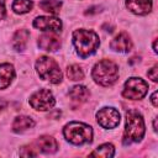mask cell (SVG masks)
I'll return each instance as SVG.
<instances>
[{"mask_svg": "<svg viewBox=\"0 0 158 158\" xmlns=\"http://www.w3.org/2000/svg\"><path fill=\"white\" fill-rule=\"evenodd\" d=\"M32 7H33V2L31 0H15L12 2V10L20 15L31 11Z\"/></svg>", "mask_w": 158, "mask_h": 158, "instance_id": "cell-20", "label": "cell"}, {"mask_svg": "<svg viewBox=\"0 0 158 158\" xmlns=\"http://www.w3.org/2000/svg\"><path fill=\"white\" fill-rule=\"evenodd\" d=\"M30 38V32L25 28L16 31V33L12 37V47L16 51H23Z\"/></svg>", "mask_w": 158, "mask_h": 158, "instance_id": "cell-15", "label": "cell"}, {"mask_svg": "<svg viewBox=\"0 0 158 158\" xmlns=\"http://www.w3.org/2000/svg\"><path fill=\"white\" fill-rule=\"evenodd\" d=\"M20 156H22V157H35V156H37V153L33 151V148L26 146V147H22L21 148Z\"/></svg>", "mask_w": 158, "mask_h": 158, "instance_id": "cell-22", "label": "cell"}, {"mask_svg": "<svg viewBox=\"0 0 158 158\" xmlns=\"http://www.w3.org/2000/svg\"><path fill=\"white\" fill-rule=\"evenodd\" d=\"M157 72H158V67H157V64L156 65H153L148 72H147V75H148V78L149 79H152L153 81H157L158 80V75H157Z\"/></svg>", "mask_w": 158, "mask_h": 158, "instance_id": "cell-23", "label": "cell"}, {"mask_svg": "<svg viewBox=\"0 0 158 158\" xmlns=\"http://www.w3.org/2000/svg\"><path fill=\"white\" fill-rule=\"evenodd\" d=\"M5 14H6V10H5V1L4 0H0V20H2L5 17Z\"/></svg>", "mask_w": 158, "mask_h": 158, "instance_id": "cell-24", "label": "cell"}, {"mask_svg": "<svg viewBox=\"0 0 158 158\" xmlns=\"http://www.w3.org/2000/svg\"><path fill=\"white\" fill-rule=\"evenodd\" d=\"M64 137L73 144L80 146L85 143H90L93 139V128L83 122H69L63 128Z\"/></svg>", "mask_w": 158, "mask_h": 158, "instance_id": "cell-4", "label": "cell"}, {"mask_svg": "<svg viewBox=\"0 0 158 158\" xmlns=\"http://www.w3.org/2000/svg\"><path fill=\"white\" fill-rule=\"evenodd\" d=\"M147 91H148V84L141 78L132 77L126 80L122 90V95L123 98L130 100H139L147 94Z\"/></svg>", "mask_w": 158, "mask_h": 158, "instance_id": "cell-6", "label": "cell"}, {"mask_svg": "<svg viewBox=\"0 0 158 158\" xmlns=\"http://www.w3.org/2000/svg\"><path fill=\"white\" fill-rule=\"evenodd\" d=\"M153 51L157 53V40H154V42H153Z\"/></svg>", "mask_w": 158, "mask_h": 158, "instance_id": "cell-27", "label": "cell"}, {"mask_svg": "<svg viewBox=\"0 0 158 158\" xmlns=\"http://www.w3.org/2000/svg\"><path fill=\"white\" fill-rule=\"evenodd\" d=\"M126 6L136 15H147L152 10V0H126Z\"/></svg>", "mask_w": 158, "mask_h": 158, "instance_id": "cell-11", "label": "cell"}, {"mask_svg": "<svg viewBox=\"0 0 158 158\" xmlns=\"http://www.w3.org/2000/svg\"><path fill=\"white\" fill-rule=\"evenodd\" d=\"M56 104L53 94L48 89H40L30 98V105L38 111H47Z\"/></svg>", "mask_w": 158, "mask_h": 158, "instance_id": "cell-7", "label": "cell"}, {"mask_svg": "<svg viewBox=\"0 0 158 158\" xmlns=\"http://www.w3.org/2000/svg\"><path fill=\"white\" fill-rule=\"evenodd\" d=\"M35 126V121L30 116H17L12 122V130L15 132H23Z\"/></svg>", "mask_w": 158, "mask_h": 158, "instance_id": "cell-17", "label": "cell"}, {"mask_svg": "<svg viewBox=\"0 0 158 158\" xmlns=\"http://www.w3.org/2000/svg\"><path fill=\"white\" fill-rule=\"evenodd\" d=\"M93 79L95 83L109 86L112 85L118 78V67L110 59H102L98 62L93 68Z\"/></svg>", "mask_w": 158, "mask_h": 158, "instance_id": "cell-3", "label": "cell"}, {"mask_svg": "<svg viewBox=\"0 0 158 158\" xmlns=\"http://www.w3.org/2000/svg\"><path fill=\"white\" fill-rule=\"evenodd\" d=\"M36 143H37L38 149L43 153H54L58 149L57 141L52 136H48V135H43V136L38 137Z\"/></svg>", "mask_w": 158, "mask_h": 158, "instance_id": "cell-13", "label": "cell"}, {"mask_svg": "<svg viewBox=\"0 0 158 158\" xmlns=\"http://www.w3.org/2000/svg\"><path fill=\"white\" fill-rule=\"evenodd\" d=\"M110 48L120 53H127L132 48V41L126 32H121L110 42Z\"/></svg>", "mask_w": 158, "mask_h": 158, "instance_id": "cell-10", "label": "cell"}, {"mask_svg": "<svg viewBox=\"0 0 158 158\" xmlns=\"http://www.w3.org/2000/svg\"><path fill=\"white\" fill-rule=\"evenodd\" d=\"M67 74H68V78L70 80H74V81H79L84 78V73H83V69L78 65V64H72L68 67L67 69Z\"/></svg>", "mask_w": 158, "mask_h": 158, "instance_id": "cell-21", "label": "cell"}, {"mask_svg": "<svg viewBox=\"0 0 158 158\" xmlns=\"http://www.w3.org/2000/svg\"><path fill=\"white\" fill-rule=\"evenodd\" d=\"M38 6L43 11H46L48 14H52V15H56V14L59 12V9L62 6V2L58 1V0H42L38 4Z\"/></svg>", "mask_w": 158, "mask_h": 158, "instance_id": "cell-19", "label": "cell"}, {"mask_svg": "<svg viewBox=\"0 0 158 158\" xmlns=\"http://www.w3.org/2000/svg\"><path fill=\"white\" fill-rule=\"evenodd\" d=\"M33 26L42 31H51V32H60L62 31V21L57 17L38 16L33 21Z\"/></svg>", "mask_w": 158, "mask_h": 158, "instance_id": "cell-9", "label": "cell"}, {"mask_svg": "<svg viewBox=\"0 0 158 158\" xmlns=\"http://www.w3.org/2000/svg\"><path fill=\"white\" fill-rule=\"evenodd\" d=\"M144 136V121L137 110H130L126 114V127L123 133V144L139 142Z\"/></svg>", "mask_w": 158, "mask_h": 158, "instance_id": "cell-2", "label": "cell"}, {"mask_svg": "<svg viewBox=\"0 0 158 158\" xmlns=\"http://www.w3.org/2000/svg\"><path fill=\"white\" fill-rule=\"evenodd\" d=\"M157 94H158V91L156 90V91L152 94V96H151V101H152V104H153V106H154V107H157V106H158V102H157Z\"/></svg>", "mask_w": 158, "mask_h": 158, "instance_id": "cell-25", "label": "cell"}, {"mask_svg": "<svg viewBox=\"0 0 158 158\" xmlns=\"http://www.w3.org/2000/svg\"><path fill=\"white\" fill-rule=\"evenodd\" d=\"M15 78V69L10 63L0 64V89L7 88Z\"/></svg>", "mask_w": 158, "mask_h": 158, "instance_id": "cell-14", "label": "cell"}, {"mask_svg": "<svg viewBox=\"0 0 158 158\" xmlns=\"http://www.w3.org/2000/svg\"><path fill=\"white\" fill-rule=\"evenodd\" d=\"M114 154H115V148L111 143H104L90 153L91 157H102V158H109L112 157Z\"/></svg>", "mask_w": 158, "mask_h": 158, "instance_id": "cell-18", "label": "cell"}, {"mask_svg": "<svg viewBox=\"0 0 158 158\" xmlns=\"http://www.w3.org/2000/svg\"><path fill=\"white\" fill-rule=\"evenodd\" d=\"M89 94H90L89 93V89L86 86H84V85H75L68 93L69 98L73 101H77V102H84V101H86V99L89 98Z\"/></svg>", "mask_w": 158, "mask_h": 158, "instance_id": "cell-16", "label": "cell"}, {"mask_svg": "<svg viewBox=\"0 0 158 158\" xmlns=\"http://www.w3.org/2000/svg\"><path fill=\"white\" fill-rule=\"evenodd\" d=\"M96 120L104 128H115L120 123V112L114 107H102L96 112Z\"/></svg>", "mask_w": 158, "mask_h": 158, "instance_id": "cell-8", "label": "cell"}, {"mask_svg": "<svg viewBox=\"0 0 158 158\" xmlns=\"http://www.w3.org/2000/svg\"><path fill=\"white\" fill-rule=\"evenodd\" d=\"M73 43L81 58H86L95 53L100 44L99 36L91 30H75L73 32Z\"/></svg>", "mask_w": 158, "mask_h": 158, "instance_id": "cell-1", "label": "cell"}, {"mask_svg": "<svg viewBox=\"0 0 158 158\" xmlns=\"http://www.w3.org/2000/svg\"><path fill=\"white\" fill-rule=\"evenodd\" d=\"M38 46L40 48L49 52H54L59 49L60 47V40L54 36L53 33H44L38 38Z\"/></svg>", "mask_w": 158, "mask_h": 158, "instance_id": "cell-12", "label": "cell"}, {"mask_svg": "<svg viewBox=\"0 0 158 158\" xmlns=\"http://www.w3.org/2000/svg\"><path fill=\"white\" fill-rule=\"evenodd\" d=\"M153 127H154V131H157V120L154 118V122H153Z\"/></svg>", "mask_w": 158, "mask_h": 158, "instance_id": "cell-28", "label": "cell"}, {"mask_svg": "<svg viewBox=\"0 0 158 158\" xmlns=\"http://www.w3.org/2000/svg\"><path fill=\"white\" fill-rule=\"evenodd\" d=\"M36 69H37L38 75L42 79L48 80L52 84H58L62 81L63 75L59 69V65L51 57H47V56L40 57L36 62Z\"/></svg>", "mask_w": 158, "mask_h": 158, "instance_id": "cell-5", "label": "cell"}, {"mask_svg": "<svg viewBox=\"0 0 158 158\" xmlns=\"http://www.w3.org/2000/svg\"><path fill=\"white\" fill-rule=\"evenodd\" d=\"M5 106H6V102H5V101H0V111H1Z\"/></svg>", "mask_w": 158, "mask_h": 158, "instance_id": "cell-26", "label": "cell"}]
</instances>
